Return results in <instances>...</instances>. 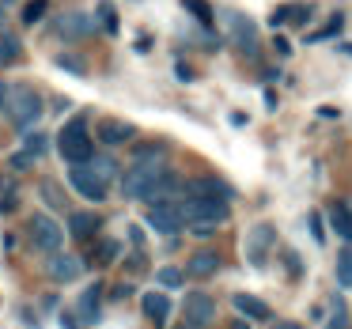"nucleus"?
<instances>
[{
	"mask_svg": "<svg viewBox=\"0 0 352 329\" xmlns=\"http://www.w3.org/2000/svg\"><path fill=\"white\" fill-rule=\"evenodd\" d=\"M182 197H216V201H235V190H231L223 178L216 174H201V178H190L182 182Z\"/></svg>",
	"mask_w": 352,
	"mask_h": 329,
	"instance_id": "10",
	"label": "nucleus"
},
{
	"mask_svg": "<svg viewBox=\"0 0 352 329\" xmlns=\"http://www.w3.org/2000/svg\"><path fill=\"white\" fill-rule=\"evenodd\" d=\"M273 329H299V326H296V321H276Z\"/></svg>",
	"mask_w": 352,
	"mask_h": 329,
	"instance_id": "47",
	"label": "nucleus"
},
{
	"mask_svg": "<svg viewBox=\"0 0 352 329\" xmlns=\"http://www.w3.org/2000/svg\"><path fill=\"white\" fill-rule=\"evenodd\" d=\"M231 329H250V321H246V318H239V321H231Z\"/></svg>",
	"mask_w": 352,
	"mask_h": 329,
	"instance_id": "46",
	"label": "nucleus"
},
{
	"mask_svg": "<svg viewBox=\"0 0 352 329\" xmlns=\"http://www.w3.org/2000/svg\"><path fill=\"white\" fill-rule=\"evenodd\" d=\"M23 152L31 155V159H42V155L50 152V137L42 129H31V133H23Z\"/></svg>",
	"mask_w": 352,
	"mask_h": 329,
	"instance_id": "26",
	"label": "nucleus"
},
{
	"mask_svg": "<svg viewBox=\"0 0 352 329\" xmlns=\"http://www.w3.org/2000/svg\"><path fill=\"white\" fill-rule=\"evenodd\" d=\"M4 114H8V122L16 125L19 133H31V129H38L42 114H46V102H42V95L34 91V87H8Z\"/></svg>",
	"mask_w": 352,
	"mask_h": 329,
	"instance_id": "2",
	"label": "nucleus"
},
{
	"mask_svg": "<svg viewBox=\"0 0 352 329\" xmlns=\"http://www.w3.org/2000/svg\"><path fill=\"white\" fill-rule=\"evenodd\" d=\"M87 167H91V170H95V174H99V178H102V182H107V185L122 178V170H118V159H114V155H102V152H95Z\"/></svg>",
	"mask_w": 352,
	"mask_h": 329,
	"instance_id": "23",
	"label": "nucleus"
},
{
	"mask_svg": "<svg viewBox=\"0 0 352 329\" xmlns=\"http://www.w3.org/2000/svg\"><path fill=\"white\" fill-rule=\"evenodd\" d=\"M228 23H231V38H235V46L243 49L246 57H258V27H254V19L239 16V12H228Z\"/></svg>",
	"mask_w": 352,
	"mask_h": 329,
	"instance_id": "14",
	"label": "nucleus"
},
{
	"mask_svg": "<svg viewBox=\"0 0 352 329\" xmlns=\"http://www.w3.org/2000/svg\"><path fill=\"white\" fill-rule=\"evenodd\" d=\"M57 155H61L69 167H84V163H91L95 140H91V133H87V117L84 114L69 117V122L61 125V133H57Z\"/></svg>",
	"mask_w": 352,
	"mask_h": 329,
	"instance_id": "1",
	"label": "nucleus"
},
{
	"mask_svg": "<svg viewBox=\"0 0 352 329\" xmlns=\"http://www.w3.org/2000/svg\"><path fill=\"white\" fill-rule=\"evenodd\" d=\"M341 49H344V54H352V42H349V46H341Z\"/></svg>",
	"mask_w": 352,
	"mask_h": 329,
	"instance_id": "49",
	"label": "nucleus"
},
{
	"mask_svg": "<svg viewBox=\"0 0 352 329\" xmlns=\"http://www.w3.org/2000/svg\"><path fill=\"white\" fill-rule=\"evenodd\" d=\"M329 227L337 231L341 242L352 246V208L344 205V201H333V205H329Z\"/></svg>",
	"mask_w": 352,
	"mask_h": 329,
	"instance_id": "21",
	"label": "nucleus"
},
{
	"mask_svg": "<svg viewBox=\"0 0 352 329\" xmlns=\"http://www.w3.org/2000/svg\"><path fill=\"white\" fill-rule=\"evenodd\" d=\"M276 242V231L273 223H254L250 235H246V261H250L254 269H261L269 261V250H273Z\"/></svg>",
	"mask_w": 352,
	"mask_h": 329,
	"instance_id": "9",
	"label": "nucleus"
},
{
	"mask_svg": "<svg viewBox=\"0 0 352 329\" xmlns=\"http://www.w3.org/2000/svg\"><path fill=\"white\" fill-rule=\"evenodd\" d=\"M4 102H8V84L0 80V110H4Z\"/></svg>",
	"mask_w": 352,
	"mask_h": 329,
	"instance_id": "45",
	"label": "nucleus"
},
{
	"mask_svg": "<svg viewBox=\"0 0 352 329\" xmlns=\"http://www.w3.org/2000/svg\"><path fill=\"white\" fill-rule=\"evenodd\" d=\"M344 27V12H333V16L326 19V27H322L318 34H307V42H326V38H337Z\"/></svg>",
	"mask_w": 352,
	"mask_h": 329,
	"instance_id": "29",
	"label": "nucleus"
},
{
	"mask_svg": "<svg viewBox=\"0 0 352 329\" xmlns=\"http://www.w3.org/2000/svg\"><path fill=\"white\" fill-rule=\"evenodd\" d=\"M99 216L95 212H69V227H65V235L76 238V242H95L99 238Z\"/></svg>",
	"mask_w": 352,
	"mask_h": 329,
	"instance_id": "16",
	"label": "nucleus"
},
{
	"mask_svg": "<svg viewBox=\"0 0 352 329\" xmlns=\"http://www.w3.org/2000/svg\"><path fill=\"white\" fill-rule=\"evenodd\" d=\"M19 208V185L12 178H0V216H8Z\"/></svg>",
	"mask_w": 352,
	"mask_h": 329,
	"instance_id": "27",
	"label": "nucleus"
},
{
	"mask_svg": "<svg viewBox=\"0 0 352 329\" xmlns=\"http://www.w3.org/2000/svg\"><path fill=\"white\" fill-rule=\"evenodd\" d=\"M155 284H160L163 291H175V288H182V284H186V273L178 265H163L160 273H155Z\"/></svg>",
	"mask_w": 352,
	"mask_h": 329,
	"instance_id": "28",
	"label": "nucleus"
},
{
	"mask_svg": "<svg viewBox=\"0 0 352 329\" xmlns=\"http://www.w3.org/2000/svg\"><path fill=\"white\" fill-rule=\"evenodd\" d=\"M326 329H352V326H349V314H344L341 303H333V318L326 321Z\"/></svg>",
	"mask_w": 352,
	"mask_h": 329,
	"instance_id": "37",
	"label": "nucleus"
},
{
	"mask_svg": "<svg viewBox=\"0 0 352 329\" xmlns=\"http://www.w3.org/2000/svg\"><path fill=\"white\" fill-rule=\"evenodd\" d=\"M84 258L80 253H54V258L46 261V276L54 284H72V280H80L84 276Z\"/></svg>",
	"mask_w": 352,
	"mask_h": 329,
	"instance_id": "11",
	"label": "nucleus"
},
{
	"mask_svg": "<svg viewBox=\"0 0 352 329\" xmlns=\"http://www.w3.org/2000/svg\"><path fill=\"white\" fill-rule=\"evenodd\" d=\"M160 170H167V163H129V167L122 170V197H129V201H144V193H148V185L155 182V174Z\"/></svg>",
	"mask_w": 352,
	"mask_h": 329,
	"instance_id": "5",
	"label": "nucleus"
},
{
	"mask_svg": "<svg viewBox=\"0 0 352 329\" xmlns=\"http://www.w3.org/2000/svg\"><path fill=\"white\" fill-rule=\"evenodd\" d=\"M133 163H167V144H160V140L137 144L133 148Z\"/></svg>",
	"mask_w": 352,
	"mask_h": 329,
	"instance_id": "24",
	"label": "nucleus"
},
{
	"mask_svg": "<svg viewBox=\"0 0 352 329\" xmlns=\"http://www.w3.org/2000/svg\"><path fill=\"white\" fill-rule=\"evenodd\" d=\"M95 27H102V34L107 38H118V31H122V23H118V12L110 0H99L95 4Z\"/></svg>",
	"mask_w": 352,
	"mask_h": 329,
	"instance_id": "22",
	"label": "nucleus"
},
{
	"mask_svg": "<svg viewBox=\"0 0 352 329\" xmlns=\"http://www.w3.org/2000/svg\"><path fill=\"white\" fill-rule=\"evenodd\" d=\"M178 212L186 223H228L231 220V201H216V197H182Z\"/></svg>",
	"mask_w": 352,
	"mask_h": 329,
	"instance_id": "4",
	"label": "nucleus"
},
{
	"mask_svg": "<svg viewBox=\"0 0 352 329\" xmlns=\"http://www.w3.org/2000/svg\"><path fill=\"white\" fill-rule=\"evenodd\" d=\"M140 310H144L148 321L167 326V318H170V295H167V291H144V295H140Z\"/></svg>",
	"mask_w": 352,
	"mask_h": 329,
	"instance_id": "17",
	"label": "nucleus"
},
{
	"mask_svg": "<svg viewBox=\"0 0 352 329\" xmlns=\"http://www.w3.org/2000/svg\"><path fill=\"white\" fill-rule=\"evenodd\" d=\"M19 57H23L19 38H16V34H4V38H0V65H16Z\"/></svg>",
	"mask_w": 352,
	"mask_h": 329,
	"instance_id": "30",
	"label": "nucleus"
},
{
	"mask_svg": "<svg viewBox=\"0 0 352 329\" xmlns=\"http://www.w3.org/2000/svg\"><path fill=\"white\" fill-rule=\"evenodd\" d=\"M38 197L46 201V208H50V212H65V205H69V201H65V193H61V185H57V182H50V178L38 185Z\"/></svg>",
	"mask_w": 352,
	"mask_h": 329,
	"instance_id": "25",
	"label": "nucleus"
},
{
	"mask_svg": "<svg viewBox=\"0 0 352 329\" xmlns=\"http://www.w3.org/2000/svg\"><path fill=\"white\" fill-rule=\"evenodd\" d=\"M27 242H31L38 253L54 258V253H61V250H65V227L57 223V216H50V212H34L31 220H27Z\"/></svg>",
	"mask_w": 352,
	"mask_h": 329,
	"instance_id": "3",
	"label": "nucleus"
},
{
	"mask_svg": "<svg viewBox=\"0 0 352 329\" xmlns=\"http://www.w3.org/2000/svg\"><path fill=\"white\" fill-rule=\"evenodd\" d=\"M186 231H190L193 238H212L216 235V223H186Z\"/></svg>",
	"mask_w": 352,
	"mask_h": 329,
	"instance_id": "38",
	"label": "nucleus"
},
{
	"mask_svg": "<svg viewBox=\"0 0 352 329\" xmlns=\"http://www.w3.org/2000/svg\"><path fill=\"white\" fill-rule=\"evenodd\" d=\"M34 163H38V159H31V155H27V152H16V155H12V159H8V167H12V170H31Z\"/></svg>",
	"mask_w": 352,
	"mask_h": 329,
	"instance_id": "39",
	"label": "nucleus"
},
{
	"mask_svg": "<svg viewBox=\"0 0 352 329\" xmlns=\"http://www.w3.org/2000/svg\"><path fill=\"white\" fill-rule=\"evenodd\" d=\"M95 137H99L102 148H122V144H129V140H137V125L118 122V117H107V122H99Z\"/></svg>",
	"mask_w": 352,
	"mask_h": 329,
	"instance_id": "13",
	"label": "nucleus"
},
{
	"mask_svg": "<svg viewBox=\"0 0 352 329\" xmlns=\"http://www.w3.org/2000/svg\"><path fill=\"white\" fill-rule=\"evenodd\" d=\"M118 258H122V242H118V238H110V235L95 238V246H91V265L110 269V265H118Z\"/></svg>",
	"mask_w": 352,
	"mask_h": 329,
	"instance_id": "20",
	"label": "nucleus"
},
{
	"mask_svg": "<svg viewBox=\"0 0 352 329\" xmlns=\"http://www.w3.org/2000/svg\"><path fill=\"white\" fill-rule=\"evenodd\" d=\"M311 16H314V4H296V8H288V23L292 27H303Z\"/></svg>",
	"mask_w": 352,
	"mask_h": 329,
	"instance_id": "35",
	"label": "nucleus"
},
{
	"mask_svg": "<svg viewBox=\"0 0 352 329\" xmlns=\"http://www.w3.org/2000/svg\"><path fill=\"white\" fill-rule=\"evenodd\" d=\"M182 8L190 12L193 19H201V23H205V31H212V8H208L205 0H182Z\"/></svg>",
	"mask_w": 352,
	"mask_h": 329,
	"instance_id": "32",
	"label": "nucleus"
},
{
	"mask_svg": "<svg viewBox=\"0 0 352 329\" xmlns=\"http://www.w3.org/2000/svg\"><path fill=\"white\" fill-rule=\"evenodd\" d=\"M102 280H95V284H87L84 291H80V299H76V318H80V326H95L99 321V303H102Z\"/></svg>",
	"mask_w": 352,
	"mask_h": 329,
	"instance_id": "15",
	"label": "nucleus"
},
{
	"mask_svg": "<svg viewBox=\"0 0 352 329\" xmlns=\"http://www.w3.org/2000/svg\"><path fill=\"white\" fill-rule=\"evenodd\" d=\"M220 265H223V261H220V253H216V250H197L190 261H186V273L197 276V280H208V276L220 273Z\"/></svg>",
	"mask_w": 352,
	"mask_h": 329,
	"instance_id": "19",
	"label": "nucleus"
},
{
	"mask_svg": "<svg viewBox=\"0 0 352 329\" xmlns=\"http://www.w3.org/2000/svg\"><path fill=\"white\" fill-rule=\"evenodd\" d=\"M144 223L155 231V235H167V238H175L178 231L186 227L182 212H178V201H155V205H148Z\"/></svg>",
	"mask_w": 352,
	"mask_h": 329,
	"instance_id": "6",
	"label": "nucleus"
},
{
	"mask_svg": "<svg viewBox=\"0 0 352 329\" xmlns=\"http://www.w3.org/2000/svg\"><path fill=\"white\" fill-rule=\"evenodd\" d=\"M129 242L137 246V250L144 246V227H140V223H129Z\"/></svg>",
	"mask_w": 352,
	"mask_h": 329,
	"instance_id": "41",
	"label": "nucleus"
},
{
	"mask_svg": "<svg viewBox=\"0 0 352 329\" xmlns=\"http://www.w3.org/2000/svg\"><path fill=\"white\" fill-rule=\"evenodd\" d=\"M46 12H50V0H31V4L23 8V27L42 23V19H46Z\"/></svg>",
	"mask_w": 352,
	"mask_h": 329,
	"instance_id": "33",
	"label": "nucleus"
},
{
	"mask_svg": "<svg viewBox=\"0 0 352 329\" xmlns=\"http://www.w3.org/2000/svg\"><path fill=\"white\" fill-rule=\"evenodd\" d=\"M57 321H61V329H84V326H80V318H76V310H72V306H65V310L57 314Z\"/></svg>",
	"mask_w": 352,
	"mask_h": 329,
	"instance_id": "40",
	"label": "nucleus"
},
{
	"mask_svg": "<svg viewBox=\"0 0 352 329\" xmlns=\"http://www.w3.org/2000/svg\"><path fill=\"white\" fill-rule=\"evenodd\" d=\"M125 295H133V284H118L114 295H110V299H125Z\"/></svg>",
	"mask_w": 352,
	"mask_h": 329,
	"instance_id": "44",
	"label": "nucleus"
},
{
	"mask_svg": "<svg viewBox=\"0 0 352 329\" xmlns=\"http://www.w3.org/2000/svg\"><path fill=\"white\" fill-rule=\"evenodd\" d=\"M307 223H311V238L322 246V242H326V223H322V216L311 212V216H307Z\"/></svg>",
	"mask_w": 352,
	"mask_h": 329,
	"instance_id": "36",
	"label": "nucleus"
},
{
	"mask_svg": "<svg viewBox=\"0 0 352 329\" xmlns=\"http://www.w3.org/2000/svg\"><path fill=\"white\" fill-rule=\"evenodd\" d=\"M0 4H4V8H8V4H19V0H0Z\"/></svg>",
	"mask_w": 352,
	"mask_h": 329,
	"instance_id": "48",
	"label": "nucleus"
},
{
	"mask_svg": "<svg viewBox=\"0 0 352 329\" xmlns=\"http://www.w3.org/2000/svg\"><path fill=\"white\" fill-rule=\"evenodd\" d=\"M284 23H288V8H280V12L269 16V27H284Z\"/></svg>",
	"mask_w": 352,
	"mask_h": 329,
	"instance_id": "42",
	"label": "nucleus"
},
{
	"mask_svg": "<svg viewBox=\"0 0 352 329\" xmlns=\"http://www.w3.org/2000/svg\"><path fill=\"white\" fill-rule=\"evenodd\" d=\"M54 31H57V38H65V42H80L91 31H99V27H95V19L84 16V12H65V16L54 23Z\"/></svg>",
	"mask_w": 352,
	"mask_h": 329,
	"instance_id": "12",
	"label": "nucleus"
},
{
	"mask_svg": "<svg viewBox=\"0 0 352 329\" xmlns=\"http://www.w3.org/2000/svg\"><path fill=\"white\" fill-rule=\"evenodd\" d=\"M182 321L186 329H208L216 321V299L208 291H190L182 303Z\"/></svg>",
	"mask_w": 352,
	"mask_h": 329,
	"instance_id": "7",
	"label": "nucleus"
},
{
	"mask_svg": "<svg viewBox=\"0 0 352 329\" xmlns=\"http://www.w3.org/2000/svg\"><path fill=\"white\" fill-rule=\"evenodd\" d=\"M273 46H276V54H280V57L292 54V42H288V38H273Z\"/></svg>",
	"mask_w": 352,
	"mask_h": 329,
	"instance_id": "43",
	"label": "nucleus"
},
{
	"mask_svg": "<svg viewBox=\"0 0 352 329\" xmlns=\"http://www.w3.org/2000/svg\"><path fill=\"white\" fill-rule=\"evenodd\" d=\"M69 185H72V190H76L84 201H91V205H102V201L110 197V185L102 182V178L95 174L87 163H84V167H69Z\"/></svg>",
	"mask_w": 352,
	"mask_h": 329,
	"instance_id": "8",
	"label": "nucleus"
},
{
	"mask_svg": "<svg viewBox=\"0 0 352 329\" xmlns=\"http://www.w3.org/2000/svg\"><path fill=\"white\" fill-rule=\"evenodd\" d=\"M231 303H235V310L243 314L246 321H269V318H273V310H269L265 299L250 295V291H239V295H231Z\"/></svg>",
	"mask_w": 352,
	"mask_h": 329,
	"instance_id": "18",
	"label": "nucleus"
},
{
	"mask_svg": "<svg viewBox=\"0 0 352 329\" xmlns=\"http://www.w3.org/2000/svg\"><path fill=\"white\" fill-rule=\"evenodd\" d=\"M54 65H57L61 72H72V76H87V69H84V61H80V57H69V54H61Z\"/></svg>",
	"mask_w": 352,
	"mask_h": 329,
	"instance_id": "34",
	"label": "nucleus"
},
{
	"mask_svg": "<svg viewBox=\"0 0 352 329\" xmlns=\"http://www.w3.org/2000/svg\"><path fill=\"white\" fill-rule=\"evenodd\" d=\"M337 284L341 288H352V246H344L337 253Z\"/></svg>",
	"mask_w": 352,
	"mask_h": 329,
	"instance_id": "31",
	"label": "nucleus"
}]
</instances>
